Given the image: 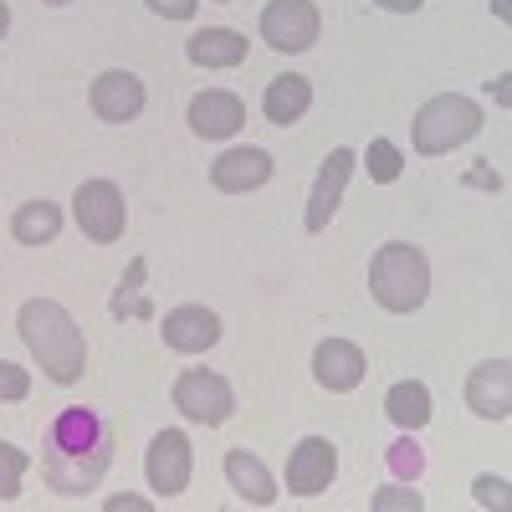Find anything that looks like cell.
Segmentation results:
<instances>
[{
    "mask_svg": "<svg viewBox=\"0 0 512 512\" xmlns=\"http://www.w3.org/2000/svg\"><path fill=\"white\" fill-rule=\"evenodd\" d=\"M241 123H246V103L226 88H210L190 103V128L200 139H231Z\"/></svg>",
    "mask_w": 512,
    "mask_h": 512,
    "instance_id": "obj_16",
    "label": "cell"
},
{
    "mask_svg": "<svg viewBox=\"0 0 512 512\" xmlns=\"http://www.w3.org/2000/svg\"><path fill=\"white\" fill-rule=\"evenodd\" d=\"M72 216H77V226H82V236H88V241H118L123 226H128L123 190H118L113 180H88V185H77Z\"/></svg>",
    "mask_w": 512,
    "mask_h": 512,
    "instance_id": "obj_5",
    "label": "cell"
},
{
    "mask_svg": "<svg viewBox=\"0 0 512 512\" xmlns=\"http://www.w3.org/2000/svg\"><path fill=\"white\" fill-rule=\"evenodd\" d=\"M108 512H149L144 497H108Z\"/></svg>",
    "mask_w": 512,
    "mask_h": 512,
    "instance_id": "obj_30",
    "label": "cell"
},
{
    "mask_svg": "<svg viewBox=\"0 0 512 512\" xmlns=\"http://www.w3.org/2000/svg\"><path fill=\"white\" fill-rule=\"evenodd\" d=\"M31 395V374L11 359H0V400H26Z\"/></svg>",
    "mask_w": 512,
    "mask_h": 512,
    "instance_id": "obj_25",
    "label": "cell"
},
{
    "mask_svg": "<svg viewBox=\"0 0 512 512\" xmlns=\"http://www.w3.org/2000/svg\"><path fill=\"white\" fill-rule=\"evenodd\" d=\"M144 277H149V262L144 256H134L128 262V277L118 282V292H113V318H154V303L144 297Z\"/></svg>",
    "mask_w": 512,
    "mask_h": 512,
    "instance_id": "obj_22",
    "label": "cell"
},
{
    "mask_svg": "<svg viewBox=\"0 0 512 512\" xmlns=\"http://www.w3.org/2000/svg\"><path fill=\"white\" fill-rule=\"evenodd\" d=\"M6 31H11V6L0 0V36H6Z\"/></svg>",
    "mask_w": 512,
    "mask_h": 512,
    "instance_id": "obj_33",
    "label": "cell"
},
{
    "mask_svg": "<svg viewBox=\"0 0 512 512\" xmlns=\"http://www.w3.org/2000/svg\"><path fill=\"white\" fill-rule=\"evenodd\" d=\"M21 477H26V451L11 446V441H0V502L21 497Z\"/></svg>",
    "mask_w": 512,
    "mask_h": 512,
    "instance_id": "obj_24",
    "label": "cell"
},
{
    "mask_svg": "<svg viewBox=\"0 0 512 512\" xmlns=\"http://www.w3.org/2000/svg\"><path fill=\"white\" fill-rule=\"evenodd\" d=\"M333 472H338L333 441L328 436H303L287 456V492L292 497H318V492H328Z\"/></svg>",
    "mask_w": 512,
    "mask_h": 512,
    "instance_id": "obj_8",
    "label": "cell"
},
{
    "mask_svg": "<svg viewBox=\"0 0 512 512\" xmlns=\"http://www.w3.org/2000/svg\"><path fill=\"white\" fill-rule=\"evenodd\" d=\"M395 507L420 512V507H425V497H420V492H405V487H384V492H374V512H395Z\"/></svg>",
    "mask_w": 512,
    "mask_h": 512,
    "instance_id": "obj_26",
    "label": "cell"
},
{
    "mask_svg": "<svg viewBox=\"0 0 512 512\" xmlns=\"http://www.w3.org/2000/svg\"><path fill=\"white\" fill-rule=\"evenodd\" d=\"M16 328H21L31 359L41 364V374H47L52 384H77L82 379V369H88V338H82L77 318L62 303L31 297V303L21 308V318H16Z\"/></svg>",
    "mask_w": 512,
    "mask_h": 512,
    "instance_id": "obj_2",
    "label": "cell"
},
{
    "mask_svg": "<svg viewBox=\"0 0 512 512\" xmlns=\"http://www.w3.org/2000/svg\"><path fill=\"white\" fill-rule=\"evenodd\" d=\"M384 415H390L400 431H420V425L431 420V390H425L420 379L390 384V395H384Z\"/></svg>",
    "mask_w": 512,
    "mask_h": 512,
    "instance_id": "obj_20",
    "label": "cell"
},
{
    "mask_svg": "<svg viewBox=\"0 0 512 512\" xmlns=\"http://www.w3.org/2000/svg\"><path fill=\"white\" fill-rule=\"evenodd\" d=\"M149 11L164 21H190L195 16V0H149Z\"/></svg>",
    "mask_w": 512,
    "mask_h": 512,
    "instance_id": "obj_28",
    "label": "cell"
},
{
    "mask_svg": "<svg viewBox=\"0 0 512 512\" xmlns=\"http://www.w3.org/2000/svg\"><path fill=\"white\" fill-rule=\"evenodd\" d=\"M308 108H313V82H308V77L287 72V77H272V82H267V93H262V113H267V123L292 128Z\"/></svg>",
    "mask_w": 512,
    "mask_h": 512,
    "instance_id": "obj_17",
    "label": "cell"
},
{
    "mask_svg": "<svg viewBox=\"0 0 512 512\" xmlns=\"http://www.w3.org/2000/svg\"><path fill=\"white\" fill-rule=\"evenodd\" d=\"M185 57H190L195 67H241V62H246V36L231 31V26H205V31L190 36Z\"/></svg>",
    "mask_w": 512,
    "mask_h": 512,
    "instance_id": "obj_19",
    "label": "cell"
},
{
    "mask_svg": "<svg viewBox=\"0 0 512 512\" xmlns=\"http://www.w3.org/2000/svg\"><path fill=\"white\" fill-rule=\"evenodd\" d=\"M57 231H62V210L52 200H26L11 221V236L21 246H47V241H57Z\"/></svg>",
    "mask_w": 512,
    "mask_h": 512,
    "instance_id": "obj_21",
    "label": "cell"
},
{
    "mask_svg": "<svg viewBox=\"0 0 512 512\" xmlns=\"http://www.w3.org/2000/svg\"><path fill=\"white\" fill-rule=\"evenodd\" d=\"M364 349L349 344V338H323L318 354H313V379L323 384L328 395H349L359 390V379H364Z\"/></svg>",
    "mask_w": 512,
    "mask_h": 512,
    "instance_id": "obj_13",
    "label": "cell"
},
{
    "mask_svg": "<svg viewBox=\"0 0 512 512\" xmlns=\"http://www.w3.org/2000/svg\"><path fill=\"white\" fill-rule=\"evenodd\" d=\"M144 82L134 72H123V67H108L93 77V88H88V103L103 123H134L144 113Z\"/></svg>",
    "mask_w": 512,
    "mask_h": 512,
    "instance_id": "obj_9",
    "label": "cell"
},
{
    "mask_svg": "<svg viewBox=\"0 0 512 512\" xmlns=\"http://www.w3.org/2000/svg\"><path fill=\"white\" fill-rule=\"evenodd\" d=\"M175 410L195 425H226L231 410H236V395H231V384L221 374H210V369H185L175 379Z\"/></svg>",
    "mask_w": 512,
    "mask_h": 512,
    "instance_id": "obj_6",
    "label": "cell"
},
{
    "mask_svg": "<svg viewBox=\"0 0 512 512\" xmlns=\"http://www.w3.org/2000/svg\"><path fill=\"white\" fill-rule=\"evenodd\" d=\"M354 149H333L328 159H323V169H318V180H313V195H308V216H303V226L308 231H323L333 216H338V200H344V185H349V175H354Z\"/></svg>",
    "mask_w": 512,
    "mask_h": 512,
    "instance_id": "obj_12",
    "label": "cell"
},
{
    "mask_svg": "<svg viewBox=\"0 0 512 512\" xmlns=\"http://www.w3.org/2000/svg\"><path fill=\"white\" fill-rule=\"evenodd\" d=\"M466 185H492V190H497L502 180L492 175V169H472V175H466Z\"/></svg>",
    "mask_w": 512,
    "mask_h": 512,
    "instance_id": "obj_32",
    "label": "cell"
},
{
    "mask_svg": "<svg viewBox=\"0 0 512 512\" xmlns=\"http://www.w3.org/2000/svg\"><path fill=\"white\" fill-rule=\"evenodd\" d=\"M466 405L482 420H507L512 415V364L507 359H487L466 379Z\"/></svg>",
    "mask_w": 512,
    "mask_h": 512,
    "instance_id": "obj_14",
    "label": "cell"
},
{
    "mask_svg": "<svg viewBox=\"0 0 512 512\" xmlns=\"http://www.w3.org/2000/svg\"><path fill=\"white\" fill-rule=\"evenodd\" d=\"M374 6H384V11H400V16H415L425 0H374Z\"/></svg>",
    "mask_w": 512,
    "mask_h": 512,
    "instance_id": "obj_31",
    "label": "cell"
},
{
    "mask_svg": "<svg viewBox=\"0 0 512 512\" xmlns=\"http://www.w3.org/2000/svg\"><path fill=\"white\" fill-rule=\"evenodd\" d=\"M369 292L384 313H415L431 292V267H425L420 246L410 241H384L369 262Z\"/></svg>",
    "mask_w": 512,
    "mask_h": 512,
    "instance_id": "obj_3",
    "label": "cell"
},
{
    "mask_svg": "<svg viewBox=\"0 0 512 512\" xmlns=\"http://www.w3.org/2000/svg\"><path fill=\"white\" fill-rule=\"evenodd\" d=\"M226 482H231L236 497L251 502V507H272V502H277V482H272V472H267V466L256 461L246 446L226 451Z\"/></svg>",
    "mask_w": 512,
    "mask_h": 512,
    "instance_id": "obj_18",
    "label": "cell"
},
{
    "mask_svg": "<svg viewBox=\"0 0 512 512\" xmlns=\"http://www.w3.org/2000/svg\"><path fill=\"white\" fill-rule=\"evenodd\" d=\"M482 128V108L466 93H441L415 113V149L420 154H451L466 139H477Z\"/></svg>",
    "mask_w": 512,
    "mask_h": 512,
    "instance_id": "obj_4",
    "label": "cell"
},
{
    "mask_svg": "<svg viewBox=\"0 0 512 512\" xmlns=\"http://www.w3.org/2000/svg\"><path fill=\"white\" fill-rule=\"evenodd\" d=\"M390 461H395V472H410V477H415L420 466H425V461H420V446H415V441H400V446L390 451Z\"/></svg>",
    "mask_w": 512,
    "mask_h": 512,
    "instance_id": "obj_29",
    "label": "cell"
},
{
    "mask_svg": "<svg viewBox=\"0 0 512 512\" xmlns=\"http://www.w3.org/2000/svg\"><path fill=\"white\" fill-rule=\"evenodd\" d=\"M323 31V16L313 0H272L262 11V41L277 52H308Z\"/></svg>",
    "mask_w": 512,
    "mask_h": 512,
    "instance_id": "obj_7",
    "label": "cell"
},
{
    "mask_svg": "<svg viewBox=\"0 0 512 512\" xmlns=\"http://www.w3.org/2000/svg\"><path fill=\"white\" fill-rule=\"evenodd\" d=\"M159 333H164V349H175V354H205V349L221 344V318L210 313L205 303H185L175 313H164Z\"/></svg>",
    "mask_w": 512,
    "mask_h": 512,
    "instance_id": "obj_11",
    "label": "cell"
},
{
    "mask_svg": "<svg viewBox=\"0 0 512 512\" xmlns=\"http://www.w3.org/2000/svg\"><path fill=\"white\" fill-rule=\"evenodd\" d=\"M149 487L159 497H180L190 487V436L185 431H159L149 441Z\"/></svg>",
    "mask_w": 512,
    "mask_h": 512,
    "instance_id": "obj_10",
    "label": "cell"
},
{
    "mask_svg": "<svg viewBox=\"0 0 512 512\" xmlns=\"http://www.w3.org/2000/svg\"><path fill=\"white\" fill-rule=\"evenodd\" d=\"M47 6H67V0H47Z\"/></svg>",
    "mask_w": 512,
    "mask_h": 512,
    "instance_id": "obj_34",
    "label": "cell"
},
{
    "mask_svg": "<svg viewBox=\"0 0 512 512\" xmlns=\"http://www.w3.org/2000/svg\"><path fill=\"white\" fill-rule=\"evenodd\" d=\"M472 492H477V502H482V507H497V512H507V502H512L502 477H477V482H472Z\"/></svg>",
    "mask_w": 512,
    "mask_h": 512,
    "instance_id": "obj_27",
    "label": "cell"
},
{
    "mask_svg": "<svg viewBox=\"0 0 512 512\" xmlns=\"http://www.w3.org/2000/svg\"><path fill=\"white\" fill-rule=\"evenodd\" d=\"M364 169H369V180L395 185V180H400V169H405V154H400L390 139H374V144H369V154H364Z\"/></svg>",
    "mask_w": 512,
    "mask_h": 512,
    "instance_id": "obj_23",
    "label": "cell"
},
{
    "mask_svg": "<svg viewBox=\"0 0 512 512\" xmlns=\"http://www.w3.org/2000/svg\"><path fill=\"white\" fill-rule=\"evenodd\" d=\"M108 461H113V431L88 405H67L41 436V472L62 497L93 492L108 472Z\"/></svg>",
    "mask_w": 512,
    "mask_h": 512,
    "instance_id": "obj_1",
    "label": "cell"
},
{
    "mask_svg": "<svg viewBox=\"0 0 512 512\" xmlns=\"http://www.w3.org/2000/svg\"><path fill=\"white\" fill-rule=\"evenodd\" d=\"M272 180V154L267 149H226L216 164H210V185L226 190V195H246V190H262Z\"/></svg>",
    "mask_w": 512,
    "mask_h": 512,
    "instance_id": "obj_15",
    "label": "cell"
}]
</instances>
